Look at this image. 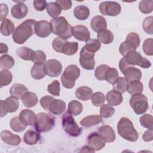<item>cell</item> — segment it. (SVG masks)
Returning a JSON list of instances; mask_svg holds the SVG:
<instances>
[{
	"label": "cell",
	"mask_w": 153,
	"mask_h": 153,
	"mask_svg": "<svg viewBox=\"0 0 153 153\" xmlns=\"http://www.w3.org/2000/svg\"><path fill=\"white\" fill-rule=\"evenodd\" d=\"M36 22L35 20L27 19L19 25L13 33L14 42L18 44L25 43L35 33V27Z\"/></svg>",
	"instance_id": "cell-1"
},
{
	"label": "cell",
	"mask_w": 153,
	"mask_h": 153,
	"mask_svg": "<svg viewBox=\"0 0 153 153\" xmlns=\"http://www.w3.org/2000/svg\"><path fill=\"white\" fill-rule=\"evenodd\" d=\"M51 29L53 33L67 40L72 35V27L63 16L53 19L50 21Z\"/></svg>",
	"instance_id": "cell-2"
},
{
	"label": "cell",
	"mask_w": 153,
	"mask_h": 153,
	"mask_svg": "<svg viewBox=\"0 0 153 153\" xmlns=\"http://www.w3.org/2000/svg\"><path fill=\"white\" fill-rule=\"evenodd\" d=\"M118 134L130 142H136L139 137L137 131L134 128L132 122L126 117H122L118 123Z\"/></svg>",
	"instance_id": "cell-3"
},
{
	"label": "cell",
	"mask_w": 153,
	"mask_h": 153,
	"mask_svg": "<svg viewBox=\"0 0 153 153\" xmlns=\"http://www.w3.org/2000/svg\"><path fill=\"white\" fill-rule=\"evenodd\" d=\"M80 75V69L75 65H70L66 68L62 76L61 82L64 87L72 88L74 87L75 81Z\"/></svg>",
	"instance_id": "cell-4"
},
{
	"label": "cell",
	"mask_w": 153,
	"mask_h": 153,
	"mask_svg": "<svg viewBox=\"0 0 153 153\" xmlns=\"http://www.w3.org/2000/svg\"><path fill=\"white\" fill-rule=\"evenodd\" d=\"M54 125V118L50 114L39 112L36 115L34 126L36 131L38 133L50 131Z\"/></svg>",
	"instance_id": "cell-5"
},
{
	"label": "cell",
	"mask_w": 153,
	"mask_h": 153,
	"mask_svg": "<svg viewBox=\"0 0 153 153\" xmlns=\"http://www.w3.org/2000/svg\"><path fill=\"white\" fill-rule=\"evenodd\" d=\"M62 124L64 131L71 136L77 137L82 132V128L78 126L72 115L68 111L62 118Z\"/></svg>",
	"instance_id": "cell-6"
},
{
	"label": "cell",
	"mask_w": 153,
	"mask_h": 153,
	"mask_svg": "<svg viewBox=\"0 0 153 153\" xmlns=\"http://www.w3.org/2000/svg\"><path fill=\"white\" fill-rule=\"evenodd\" d=\"M130 105L137 115L143 114L149 108L148 99L142 94L132 96L130 99Z\"/></svg>",
	"instance_id": "cell-7"
},
{
	"label": "cell",
	"mask_w": 153,
	"mask_h": 153,
	"mask_svg": "<svg viewBox=\"0 0 153 153\" xmlns=\"http://www.w3.org/2000/svg\"><path fill=\"white\" fill-rule=\"evenodd\" d=\"M124 57L127 63L132 66L137 65L145 69L149 68L151 66L150 61L146 58L143 57L141 54L136 50L129 52L124 56Z\"/></svg>",
	"instance_id": "cell-8"
},
{
	"label": "cell",
	"mask_w": 153,
	"mask_h": 153,
	"mask_svg": "<svg viewBox=\"0 0 153 153\" xmlns=\"http://www.w3.org/2000/svg\"><path fill=\"white\" fill-rule=\"evenodd\" d=\"M19 106L18 99L13 96L7 97L5 100L0 101V117L2 118L7 115L8 112H16Z\"/></svg>",
	"instance_id": "cell-9"
},
{
	"label": "cell",
	"mask_w": 153,
	"mask_h": 153,
	"mask_svg": "<svg viewBox=\"0 0 153 153\" xmlns=\"http://www.w3.org/2000/svg\"><path fill=\"white\" fill-rule=\"evenodd\" d=\"M99 11L102 14L109 16H117L121 13V7L115 1H105L100 4Z\"/></svg>",
	"instance_id": "cell-10"
},
{
	"label": "cell",
	"mask_w": 153,
	"mask_h": 153,
	"mask_svg": "<svg viewBox=\"0 0 153 153\" xmlns=\"http://www.w3.org/2000/svg\"><path fill=\"white\" fill-rule=\"evenodd\" d=\"M95 53L87 50L83 47L79 53V64L86 70H93L94 68Z\"/></svg>",
	"instance_id": "cell-11"
},
{
	"label": "cell",
	"mask_w": 153,
	"mask_h": 153,
	"mask_svg": "<svg viewBox=\"0 0 153 153\" xmlns=\"http://www.w3.org/2000/svg\"><path fill=\"white\" fill-rule=\"evenodd\" d=\"M44 69L46 75L50 77H57L62 72V65L57 60L50 59L45 62Z\"/></svg>",
	"instance_id": "cell-12"
},
{
	"label": "cell",
	"mask_w": 153,
	"mask_h": 153,
	"mask_svg": "<svg viewBox=\"0 0 153 153\" xmlns=\"http://www.w3.org/2000/svg\"><path fill=\"white\" fill-rule=\"evenodd\" d=\"M87 143L88 145L91 148L94 152L102 149L106 145V142L100 135L96 132H93L89 134L87 138Z\"/></svg>",
	"instance_id": "cell-13"
},
{
	"label": "cell",
	"mask_w": 153,
	"mask_h": 153,
	"mask_svg": "<svg viewBox=\"0 0 153 153\" xmlns=\"http://www.w3.org/2000/svg\"><path fill=\"white\" fill-rule=\"evenodd\" d=\"M51 32L50 23L47 20L37 22L35 27V33L40 38H46Z\"/></svg>",
	"instance_id": "cell-14"
},
{
	"label": "cell",
	"mask_w": 153,
	"mask_h": 153,
	"mask_svg": "<svg viewBox=\"0 0 153 153\" xmlns=\"http://www.w3.org/2000/svg\"><path fill=\"white\" fill-rule=\"evenodd\" d=\"M72 35L81 41H87L90 38V33L88 28L84 25H76L72 28Z\"/></svg>",
	"instance_id": "cell-15"
},
{
	"label": "cell",
	"mask_w": 153,
	"mask_h": 153,
	"mask_svg": "<svg viewBox=\"0 0 153 153\" xmlns=\"http://www.w3.org/2000/svg\"><path fill=\"white\" fill-rule=\"evenodd\" d=\"M98 133L105 142L111 143L115 140L116 136L113 128L108 126H102L98 128Z\"/></svg>",
	"instance_id": "cell-16"
},
{
	"label": "cell",
	"mask_w": 153,
	"mask_h": 153,
	"mask_svg": "<svg viewBox=\"0 0 153 153\" xmlns=\"http://www.w3.org/2000/svg\"><path fill=\"white\" fill-rule=\"evenodd\" d=\"M2 140L10 145L16 146L20 143L21 138L19 136L13 134L8 130H3L1 133Z\"/></svg>",
	"instance_id": "cell-17"
},
{
	"label": "cell",
	"mask_w": 153,
	"mask_h": 153,
	"mask_svg": "<svg viewBox=\"0 0 153 153\" xmlns=\"http://www.w3.org/2000/svg\"><path fill=\"white\" fill-rule=\"evenodd\" d=\"M36 117L35 114L32 111L28 109H23L19 116L20 121L26 126L34 125Z\"/></svg>",
	"instance_id": "cell-18"
},
{
	"label": "cell",
	"mask_w": 153,
	"mask_h": 153,
	"mask_svg": "<svg viewBox=\"0 0 153 153\" xmlns=\"http://www.w3.org/2000/svg\"><path fill=\"white\" fill-rule=\"evenodd\" d=\"M27 13V7L23 3H18L14 5L11 10V13L13 17L16 19H22L25 17Z\"/></svg>",
	"instance_id": "cell-19"
},
{
	"label": "cell",
	"mask_w": 153,
	"mask_h": 153,
	"mask_svg": "<svg viewBox=\"0 0 153 153\" xmlns=\"http://www.w3.org/2000/svg\"><path fill=\"white\" fill-rule=\"evenodd\" d=\"M90 26L93 31L98 33L101 30L106 29V21L103 16H96L92 18L90 22Z\"/></svg>",
	"instance_id": "cell-20"
},
{
	"label": "cell",
	"mask_w": 153,
	"mask_h": 153,
	"mask_svg": "<svg viewBox=\"0 0 153 153\" xmlns=\"http://www.w3.org/2000/svg\"><path fill=\"white\" fill-rule=\"evenodd\" d=\"M125 78L128 81H140L142 78V72L138 68H135L134 66H131L127 68L123 72Z\"/></svg>",
	"instance_id": "cell-21"
},
{
	"label": "cell",
	"mask_w": 153,
	"mask_h": 153,
	"mask_svg": "<svg viewBox=\"0 0 153 153\" xmlns=\"http://www.w3.org/2000/svg\"><path fill=\"white\" fill-rule=\"evenodd\" d=\"M106 99L109 105L111 106H118L122 103L123 97L121 93L112 90L107 93Z\"/></svg>",
	"instance_id": "cell-22"
},
{
	"label": "cell",
	"mask_w": 153,
	"mask_h": 153,
	"mask_svg": "<svg viewBox=\"0 0 153 153\" xmlns=\"http://www.w3.org/2000/svg\"><path fill=\"white\" fill-rule=\"evenodd\" d=\"M66 109L65 102L60 99H54L50 105L49 111L53 115H62Z\"/></svg>",
	"instance_id": "cell-23"
},
{
	"label": "cell",
	"mask_w": 153,
	"mask_h": 153,
	"mask_svg": "<svg viewBox=\"0 0 153 153\" xmlns=\"http://www.w3.org/2000/svg\"><path fill=\"white\" fill-rule=\"evenodd\" d=\"M93 94V90L87 86L78 87L75 91V96L79 100L87 101L91 99Z\"/></svg>",
	"instance_id": "cell-24"
},
{
	"label": "cell",
	"mask_w": 153,
	"mask_h": 153,
	"mask_svg": "<svg viewBox=\"0 0 153 153\" xmlns=\"http://www.w3.org/2000/svg\"><path fill=\"white\" fill-rule=\"evenodd\" d=\"M102 122V117L98 115H90L83 118L80 121V124L85 127H90L97 125Z\"/></svg>",
	"instance_id": "cell-25"
},
{
	"label": "cell",
	"mask_w": 153,
	"mask_h": 153,
	"mask_svg": "<svg viewBox=\"0 0 153 153\" xmlns=\"http://www.w3.org/2000/svg\"><path fill=\"white\" fill-rule=\"evenodd\" d=\"M28 91L27 87L24 85L16 83L11 87L10 90V93L11 96L16 97L18 99H22L23 95Z\"/></svg>",
	"instance_id": "cell-26"
},
{
	"label": "cell",
	"mask_w": 153,
	"mask_h": 153,
	"mask_svg": "<svg viewBox=\"0 0 153 153\" xmlns=\"http://www.w3.org/2000/svg\"><path fill=\"white\" fill-rule=\"evenodd\" d=\"M23 104L27 108L35 106L38 102V99L35 93L33 92H26L22 98Z\"/></svg>",
	"instance_id": "cell-27"
},
{
	"label": "cell",
	"mask_w": 153,
	"mask_h": 153,
	"mask_svg": "<svg viewBox=\"0 0 153 153\" xmlns=\"http://www.w3.org/2000/svg\"><path fill=\"white\" fill-rule=\"evenodd\" d=\"M40 139V135L38 131L33 130H27L23 136V140L29 145H33L37 143Z\"/></svg>",
	"instance_id": "cell-28"
},
{
	"label": "cell",
	"mask_w": 153,
	"mask_h": 153,
	"mask_svg": "<svg viewBox=\"0 0 153 153\" xmlns=\"http://www.w3.org/2000/svg\"><path fill=\"white\" fill-rule=\"evenodd\" d=\"M74 14L76 19L85 20L89 17L90 10L85 5H78L74 10Z\"/></svg>",
	"instance_id": "cell-29"
},
{
	"label": "cell",
	"mask_w": 153,
	"mask_h": 153,
	"mask_svg": "<svg viewBox=\"0 0 153 153\" xmlns=\"http://www.w3.org/2000/svg\"><path fill=\"white\" fill-rule=\"evenodd\" d=\"M14 25L12 21L8 19H5L1 21V33L4 36H9L13 33L14 31Z\"/></svg>",
	"instance_id": "cell-30"
},
{
	"label": "cell",
	"mask_w": 153,
	"mask_h": 153,
	"mask_svg": "<svg viewBox=\"0 0 153 153\" xmlns=\"http://www.w3.org/2000/svg\"><path fill=\"white\" fill-rule=\"evenodd\" d=\"M16 54L23 60H32L35 51L26 47H21L16 50Z\"/></svg>",
	"instance_id": "cell-31"
},
{
	"label": "cell",
	"mask_w": 153,
	"mask_h": 153,
	"mask_svg": "<svg viewBox=\"0 0 153 153\" xmlns=\"http://www.w3.org/2000/svg\"><path fill=\"white\" fill-rule=\"evenodd\" d=\"M143 90V86L141 82L139 81H129L127 85V91L128 93L133 96L141 94Z\"/></svg>",
	"instance_id": "cell-32"
},
{
	"label": "cell",
	"mask_w": 153,
	"mask_h": 153,
	"mask_svg": "<svg viewBox=\"0 0 153 153\" xmlns=\"http://www.w3.org/2000/svg\"><path fill=\"white\" fill-rule=\"evenodd\" d=\"M97 38L100 43L109 44L114 41V36L111 31L108 29H105L98 32Z\"/></svg>",
	"instance_id": "cell-33"
},
{
	"label": "cell",
	"mask_w": 153,
	"mask_h": 153,
	"mask_svg": "<svg viewBox=\"0 0 153 153\" xmlns=\"http://www.w3.org/2000/svg\"><path fill=\"white\" fill-rule=\"evenodd\" d=\"M30 74L33 78L35 79H41L43 78L46 74L44 69V64H35L33 65Z\"/></svg>",
	"instance_id": "cell-34"
},
{
	"label": "cell",
	"mask_w": 153,
	"mask_h": 153,
	"mask_svg": "<svg viewBox=\"0 0 153 153\" xmlns=\"http://www.w3.org/2000/svg\"><path fill=\"white\" fill-rule=\"evenodd\" d=\"M14 59L8 54H4L0 58V68L2 70H8L12 68L14 65Z\"/></svg>",
	"instance_id": "cell-35"
},
{
	"label": "cell",
	"mask_w": 153,
	"mask_h": 153,
	"mask_svg": "<svg viewBox=\"0 0 153 153\" xmlns=\"http://www.w3.org/2000/svg\"><path fill=\"white\" fill-rule=\"evenodd\" d=\"M128 81L123 77H120L117 79L113 84V90H116L120 93H124L127 91Z\"/></svg>",
	"instance_id": "cell-36"
},
{
	"label": "cell",
	"mask_w": 153,
	"mask_h": 153,
	"mask_svg": "<svg viewBox=\"0 0 153 153\" xmlns=\"http://www.w3.org/2000/svg\"><path fill=\"white\" fill-rule=\"evenodd\" d=\"M62 9L60 5L56 2H50L47 6V12L53 19L57 17L61 13Z\"/></svg>",
	"instance_id": "cell-37"
},
{
	"label": "cell",
	"mask_w": 153,
	"mask_h": 153,
	"mask_svg": "<svg viewBox=\"0 0 153 153\" xmlns=\"http://www.w3.org/2000/svg\"><path fill=\"white\" fill-rule=\"evenodd\" d=\"M78 50V43L76 42L67 41L62 49V53L67 56H72L75 54Z\"/></svg>",
	"instance_id": "cell-38"
},
{
	"label": "cell",
	"mask_w": 153,
	"mask_h": 153,
	"mask_svg": "<svg viewBox=\"0 0 153 153\" xmlns=\"http://www.w3.org/2000/svg\"><path fill=\"white\" fill-rule=\"evenodd\" d=\"M83 109V106L79 102L74 100L68 104V111L72 115L77 116L79 115Z\"/></svg>",
	"instance_id": "cell-39"
},
{
	"label": "cell",
	"mask_w": 153,
	"mask_h": 153,
	"mask_svg": "<svg viewBox=\"0 0 153 153\" xmlns=\"http://www.w3.org/2000/svg\"><path fill=\"white\" fill-rule=\"evenodd\" d=\"M136 49L137 48L133 43L126 39L125 41L123 42L120 44L119 47V51L121 53V54L124 57L129 52L135 51Z\"/></svg>",
	"instance_id": "cell-40"
},
{
	"label": "cell",
	"mask_w": 153,
	"mask_h": 153,
	"mask_svg": "<svg viewBox=\"0 0 153 153\" xmlns=\"http://www.w3.org/2000/svg\"><path fill=\"white\" fill-rule=\"evenodd\" d=\"M10 125L11 129L15 132H22L26 128V126L25 125L20 121L19 117H13L11 120Z\"/></svg>",
	"instance_id": "cell-41"
},
{
	"label": "cell",
	"mask_w": 153,
	"mask_h": 153,
	"mask_svg": "<svg viewBox=\"0 0 153 153\" xmlns=\"http://www.w3.org/2000/svg\"><path fill=\"white\" fill-rule=\"evenodd\" d=\"M13 79L12 74L8 70H2L0 72V87L8 85Z\"/></svg>",
	"instance_id": "cell-42"
},
{
	"label": "cell",
	"mask_w": 153,
	"mask_h": 153,
	"mask_svg": "<svg viewBox=\"0 0 153 153\" xmlns=\"http://www.w3.org/2000/svg\"><path fill=\"white\" fill-rule=\"evenodd\" d=\"M115 113V109L109 104H103L100 109V116L108 118L111 117Z\"/></svg>",
	"instance_id": "cell-43"
},
{
	"label": "cell",
	"mask_w": 153,
	"mask_h": 153,
	"mask_svg": "<svg viewBox=\"0 0 153 153\" xmlns=\"http://www.w3.org/2000/svg\"><path fill=\"white\" fill-rule=\"evenodd\" d=\"M84 47L87 50L95 53L100 49L101 44L97 39H89L87 41H86L85 45Z\"/></svg>",
	"instance_id": "cell-44"
},
{
	"label": "cell",
	"mask_w": 153,
	"mask_h": 153,
	"mask_svg": "<svg viewBox=\"0 0 153 153\" xmlns=\"http://www.w3.org/2000/svg\"><path fill=\"white\" fill-rule=\"evenodd\" d=\"M139 9L143 14H148L153 10V1L151 0H142L139 5Z\"/></svg>",
	"instance_id": "cell-45"
},
{
	"label": "cell",
	"mask_w": 153,
	"mask_h": 153,
	"mask_svg": "<svg viewBox=\"0 0 153 153\" xmlns=\"http://www.w3.org/2000/svg\"><path fill=\"white\" fill-rule=\"evenodd\" d=\"M119 76L118 72L115 68H110L107 70L105 74V80L109 84H113Z\"/></svg>",
	"instance_id": "cell-46"
},
{
	"label": "cell",
	"mask_w": 153,
	"mask_h": 153,
	"mask_svg": "<svg viewBox=\"0 0 153 153\" xmlns=\"http://www.w3.org/2000/svg\"><path fill=\"white\" fill-rule=\"evenodd\" d=\"M91 100L94 106L99 107L101 106L105 101V96L102 92H96L91 96Z\"/></svg>",
	"instance_id": "cell-47"
},
{
	"label": "cell",
	"mask_w": 153,
	"mask_h": 153,
	"mask_svg": "<svg viewBox=\"0 0 153 153\" xmlns=\"http://www.w3.org/2000/svg\"><path fill=\"white\" fill-rule=\"evenodd\" d=\"M139 121L142 127L148 129L153 128V117L151 114H146L143 115L140 117Z\"/></svg>",
	"instance_id": "cell-48"
},
{
	"label": "cell",
	"mask_w": 153,
	"mask_h": 153,
	"mask_svg": "<svg viewBox=\"0 0 153 153\" xmlns=\"http://www.w3.org/2000/svg\"><path fill=\"white\" fill-rule=\"evenodd\" d=\"M109 68V66L106 65H100L98 66L95 70L94 76L98 79L100 81L105 80V74L107 70Z\"/></svg>",
	"instance_id": "cell-49"
},
{
	"label": "cell",
	"mask_w": 153,
	"mask_h": 153,
	"mask_svg": "<svg viewBox=\"0 0 153 153\" xmlns=\"http://www.w3.org/2000/svg\"><path fill=\"white\" fill-rule=\"evenodd\" d=\"M47 91L53 96H60V82L57 80L53 81L51 84L48 85Z\"/></svg>",
	"instance_id": "cell-50"
},
{
	"label": "cell",
	"mask_w": 153,
	"mask_h": 153,
	"mask_svg": "<svg viewBox=\"0 0 153 153\" xmlns=\"http://www.w3.org/2000/svg\"><path fill=\"white\" fill-rule=\"evenodd\" d=\"M152 22H153V17L149 16L146 17L142 23L143 29L146 33L149 35H152L153 33Z\"/></svg>",
	"instance_id": "cell-51"
},
{
	"label": "cell",
	"mask_w": 153,
	"mask_h": 153,
	"mask_svg": "<svg viewBox=\"0 0 153 153\" xmlns=\"http://www.w3.org/2000/svg\"><path fill=\"white\" fill-rule=\"evenodd\" d=\"M45 60L46 55L44 51L41 50L35 51V54L32 60L35 64H44Z\"/></svg>",
	"instance_id": "cell-52"
},
{
	"label": "cell",
	"mask_w": 153,
	"mask_h": 153,
	"mask_svg": "<svg viewBox=\"0 0 153 153\" xmlns=\"http://www.w3.org/2000/svg\"><path fill=\"white\" fill-rule=\"evenodd\" d=\"M66 42L67 41L66 39H62L60 37H57L53 41L52 47L58 53H62L63 47Z\"/></svg>",
	"instance_id": "cell-53"
},
{
	"label": "cell",
	"mask_w": 153,
	"mask_h": 153,
	"mask_svg": "<svg viewBox=\"0 0 153 153\" xmlns=\"http://www.w3.org/2000/svg\"><path fill=\"white\" fill-rule=\"evenodd\" d=\"M152 44H153L152 38H148L144 41L143 44V51L145 54L148 56H152L153 54Z\"/></svg>",
	"instance_id": "cell-54"
},
{
	"label": "cell",
	"mask_w": 153,
	"mask_h": 153,
	"mask_svg": "<svg viewBox=\"0 0 153 153\" xmlns=\"http://www.w3.org/2000/svg\"><path fill=\"white\" fill-rule=\"evenodd\" d=\"M55 99L51 96H44L42 97L40 99V104L41 106L45 110H49L50 106L52 102Z\"/></svg>",
	"instance_id": "cell-55"
},
{
	"label": "cell",
	"mask_w": 153,
	"mask_h": 153,
	"mask_svg": "<svg viewBox=\"0 0 153 153\" xmlns=\"http://www.w3.org/2000/svg\"><path fill=\"white\" fill-rule=\"evenodd\" d=\"M126 40H128L131 43H133L137 48L140 45V38L139 35L136 32H131L128 33L126 37Z\"/></svg>",
	"instance_id": "cell-56"
},
{
	"label": "cell",
	"mask_w": 153,
	"mask_h": 153,
	"mask_svg": "<svg viewBox=\"0 0 153 153\" xmlns=\"http://www.w3.org/2000/svg\"><path fill=\"white\" fill-rule=\"evenodd\" d=\"M47 2L44 0H35L33 2V5L35 9L38 11H44L47 6Z\"/></svg>",
	"instance_id": "cell-57"
},
{
	"label": "cell",
	"mask_w": 153,
	"mask_h": 153,
	"mask_svg": "<svg viewBox=\"0 0 153 153\" xmlns=\"http://www.w3.org/2000/svg\"><path fill=\"white\" fill-rule=\"evenodd\" d=\"M56 2L60 5L62 10H69L72 5V2L71 0H57Z\"/></svg>",
	"instance_id": "cell-58"
},
{
	"label": "cell",
	"mask_w": 153,
	"mask_h": 153,
	"mask_svg": "<svg viewBox=\"0 0 153 153\" xmlns=\"http://www.w3.org/2000/svg\"><path fill=\"white\" fill-rule=\"evenodd\" d=\"M142 139L145 142H149L153 139V130L148 129L145 131L142 136Z\"/></svg>",
	"instance_id": "cell-59"
},
{
	"label": "cell",
	"mask_w": 153,
	"mask_h": 153,
	"mask_svg": "<svg viewBox=\"0 0 153 153\" xmlns=\"http://www.w3.org/2000/svg\"><path fill=\"white\" fill-rule=\"evenodd\" d=\"M8 13V7L5 4H1V20L5 19Z\"/></svg>",
	"instance_id": "cell-60"
},
{
	"label": "cell",
	"mask_w": 153,
	"mask_h": 153,
	"mask_svg": "<svg viewBox=\"0 0 153 153\" xmlns=\"http://www.w3.org/2000/svg\"><path fill=\"white\" fill-rule=\"evenodd\" d=\"M8 46L4 43L0 44V53H7L8 52Z\"/></svg>",
	"instance_id": "cell-61"
},
{
	"label": "cell",
	"mask_w": 153,
	"mask_h": 153,
	"mask_svg": "<svg viewBox=\"0 0 153 153\" xmlns=\"http://www.w3.org/2000/svg\"><path fill=\"white\" fill-rule=\"evenodd\" d=\"M80 152H94V150L90 148L88 145V146H85L82 149L80 150Z\"/></svg>",
	"instance_id": "cell-62"
}]
</instances>
